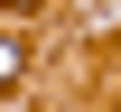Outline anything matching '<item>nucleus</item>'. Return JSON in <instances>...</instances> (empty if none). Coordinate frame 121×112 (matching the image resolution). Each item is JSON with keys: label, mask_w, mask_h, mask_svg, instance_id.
I'll use <instances>...</instances> for the list:
<instances>
[{"label": "nucleus", "mask_w": 121, "mask_h": 112, "mask_svg": "<svg viewBox=\"0 0 121 112\" xmlns=\"http://www.w3.org/2000/svg\"><path fill=\"white\" fill-rule=\"evenodd\" d=\"M19 65H28V56H19V37H0V84H19Z\"/></svg>", "instance_id": "1"}, {"label": "nucleus", "mask_w": 121, "mask_h": 112, "mask_svg": "<svg viewBox=\"0 0 121 112\" xmlns=\"http://www.w3.org/2000/svg\"><path fill=\"white\" fill-rule=\"evenodd\" d=\"M9 9H28V0H9Z\"/></svg>", "instance_id": "2"}]
</instances>
